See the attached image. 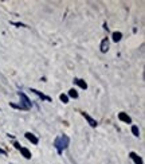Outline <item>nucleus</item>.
Here are the masks:
<instances>
[{"instance_id":"6e6552de","label":"nucleus","mask_w":145,"mask_h":164,"mask_svg":"<svg viewBox=\"0 0 145 164\" xmlns=\"http://www.w3.org/2000/svg\"><path fill=\"white\" fill-rule=\"evenodd\" d=\"M101 51L102 52H106L107 50H109V39L107 38H105V39H102V42H101Z\"/></svg>"},{"instance_id":"a211bd4d","label":"nucleus","mask_w":145,"mask_h":164,"mask_svg":"<svg viewBox=\"0 0 145 164\" xmlns=\"http://www.w3.org/2000/svg\"><path fill=\"white\" fill-rule=\"evenodd\" d=\"M0 153H2V155H5V153H7V152H5L4 149H2V148H0Z\"/></svg>"},{"instance_id":"423d86ee","label":"nucleus","mask_w":145,"mask_h":164,"mask_svg":"<svg viewBox=\"0 0 145 164\" xmlns=\"http://www.w3.org/2000/svg\"><path fill=\"white\" fill-rule=\"evenodd\" d=\"M82 116L85 117V120L89 122V125H90V126H93V128H95V126H97V121H95L94 119H91V117L89 116V114L86 113V112H82Z\"/></svg>"},{"instance_id":"1a4fd4ad","label":"nucleus","mask_w":145,"mask_h":164,"mask_svg":"<svg viewBox=\"0 0 145 164\" xmlns=\"http://www.w3.org/2000/svg\"><path fill=\"white\" fill-rule=\"evenodd\" d=\"M75 85H78L81 89H87V83H86L83 79H79V78H74V81H73Z\"/></svg>"},{"instance_id":"dca6fc26","label":"nucleus","mask_w":145,"mask_h":164,"mask_svg":"<svg viewBox=\"0 0 145 164\" xmlns=\"http://www.w3.org/2000/svg\"><path fill=\"white\" fill-rule=\"evenodd\" d=\"M12 24H15V26H18V27H27L26 24H21V23H12Z\"/></svg>"},{"instance_id":"4468645a","label":"nucleus","mask_w":145,"mask_h":164,"mask_svg":"<svg viewBox=\"0 0 145 164\" xmlns=\"http://www.w3.org/2000/svg\"><path fill=\"white\" fill-rule=\"evenodd\" d=\"M10 105H11L12 108H15V109H20V110H28V109H27V108H24L21 104H20V105H16V104H14V102H10Z\"/></svg>"},{"instance_id":"7ed1b4c3","label":"nucleus","mask_w":145,"mask_h":164,"mask_svg":"<svg viewBox=\"0 0 145 164\" xmlns=\"http://www.w3.org/2000/svg\"><path fill=\"white\" fill-rule=\"evenodd\" d=\"M118 120H120V121H122V122H125V124H132L130 116H128V114H126L125 112L118 113Z\"/></svg>"},{"instance_id":"f257e3e1","label":"nucleus","mask_w":145,"mask_h":164,"mask_svg":"<svg viewBox=\"0 0 145 164\" xmlns=\"http://www.w3.org/2000/svg\"><path fill=\"white\" fill-rule=\"evenodd\" d=\"M69 143H70L69 136H66V135H61V136H58V137L55 139V141H54V147L57 148L58 153L61 155V153L63 152V149H66V148L69 147Z\"/></svg>"},{"instance_id":"9d476101","label":"nucleus","mask_w":145,"mask_h":164,"mask_svg":"<svg viewBox=\"0 0 145 164\" xmlns=\"http://www.w3.org/2000/svg\"><path fill=\"white\" fill-rule=\"evenodd\" d=\"M20 153L21 155H23V156L24 157H26V159H31V157H32V155H31V152H30V151L28 149H27V148H24V147H21L20 148Z\"/></svg>"},{"instance_id":"0eeeda50","label":"nucleus","mask_w":145,"mask_h":164,"mask_svg":"<svg viewBox=\"0 0 145 164\" xmlns=\"http://www.w3.org/2000/svg\"><path fill=\"white\" fill-rule=\"evenodd\" d=\"M31 92L34 93V94H36L39 98H42V100H46V101H48V102H51V98L48 97V95H44L42 92H39V90H36V89H31Z\"/></svg>"},{"instance_id":"ddd939ff","label":"nucleus","mask_w":145,"mask_h":164,"mask_svg":"<svg viewBox=\"0 0 145 164\" xmlns=\"http://www.w3.org/2000/svg\"><path fill=\"white\" fill-rule=\"evenodd\" d=\"M132 133H133L136 137H138V136H140V129H138L137 125H132Z\"/></svg>"},{"instance_id":"f03ea898","label":"nucleus","mask_w":145,"mask_h":164,"mask_svg":"<svg viewBox=\"0 0 145 164\" xmlns=\"http://www.w3.org/2000/svg\"><path fill=\"white\" fill-rule=\"evenodd\" d=\"M18 95H19V97H20L21 102H23V104H21V105H23L24 108H27V109H30V108L32 106V104H31V101H30V98L27 97V95L24 94L23 92H19V93H18Z\"/></svg>"},{"instance_id":"f3484780","label":"nucleus","mask_w":145,"mask_h":164,"mask_svg":"<svg viewBox=\"0 0 145 164\" xmlns=\"http://www.w3.org/2000/svg\"><path fill=\"white\" fill-rule=\"evenodd\" d=\"M14 145H15V148H18V149H20V148H21V147H20V144H19V143H15Z\"/></svg>"},{"instance_id":"9b49d317","label":"nucleus","mask_w":145,"mask_h":164,"mask_svg":"<svg viewBox=\"0 0 145 164\" xmlns=\"http://www.w3.org/2000/svg\"><path fill=\"white\" fill-rule=\"evenodd\" d=\"M112 38H113V41L117 43V42H120L122 39V34L120 32V31H114V32L112 34Z\"/></svg>"},{"instance_id":"39448f33","label":"nucleus","mask_w":145,"mask_h":164,"mask_svg":"<svg viewBox=\"0 0 145 164\" xmlns=\"http://www.w3.org/2000/svg\"><path fill=\"white\" fill-rule=\"evenodd\" d=\"M24 136H26V139H27V140H28V141H31L32 144H35V145H36V144L39 143V139L36 137V136L34 135V133H31V132H27V133L24 135Z\"/></svg>"},{"instance_id":"2eb2a0df","label":"nucleus","mask_w":145,"mask_h":164,"mask_svg":"<svg viewBox=\"0 0 145 164\" xmlns=\"http://www.w3.org/2000/svg\"><path fill=\"white\" fill-rule=\"evenodd\" d=\"M59 100L62 101L63 104H67V102H69V97H67V94H61V95H59Z\"/></svg>"},{"instance_id":"20e7f679","label":"nucleus","mask_w":145,"mask_h":164,"mask_svg":"<svg viewBox=\"0 0 145 164\" xmlns=\"http://www.w3.org/2000/svg\"><path fill=\"white\" fill-rule=\"evenodd\" d=\"M129 156H130V159L134 162V164H144L143 157L138 156V155L136 153V152H130V153H129Z\"/></svg>"},{"instance_id":"f8f14e48","label":"nucleus","mask_w":145,"mask_h":164,"mask_svg":"<svg viewBox=\"0 0 145 164\" xmlns=\"http://www.w3.org/2000/svg\"><path fill=\"white\" fill-rule=\"evenodd\" d=\"M67 97H71V98H78V93H77L75 89H70V90H69V94H67Z\"/></svg>"}]
</instances>
